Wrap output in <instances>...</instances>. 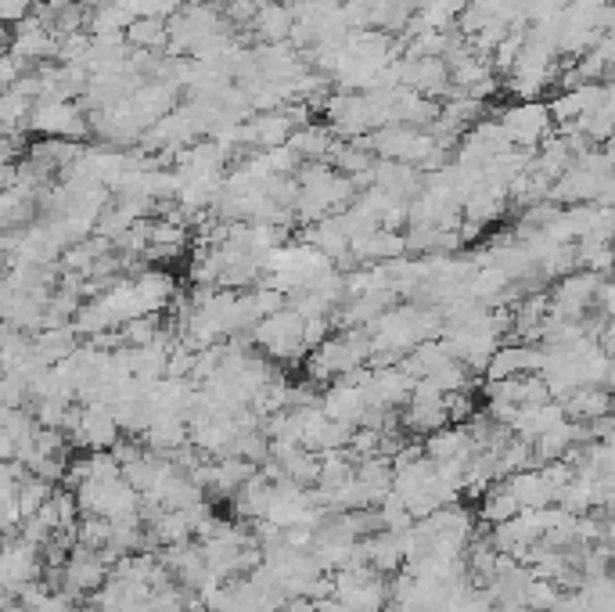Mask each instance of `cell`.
<instances>
[{
    "instance_id": "obj_24",
    "label": "cell",
    "mask_w": 615,
    "mask_h": 612,
    "mask_svg": "<svg viewBox=\"0 0 615 612\" xmlns=\"http://www.w3.org/2000/svg\"><path fill=\"white\" fill-rule=\"evenodd\" d=\"M515 515H522V501L508 490V483L500 479V486H490V494L482 497L479 519L490 522V526H500V522H511Z\"/></svg>"
},
{
    "instance_id": "obj_8",
    "label": "cell",
    "mask_w": 615,
    "mask_h": 612,
    "mask_svg": "<svg viewBox=\"0 0 615 612\" xmlns=\"http://www.w3.org/2000/svg\"><path fill=\"white\" fill-rule=\"evenodd\" d=\"M108 576H112V566H108V558L94 548H83L76 544V551L69 555L65 562V591L83 598V594H98L101 587L108 584Z\"/></svg>"
},
{
    "instance_id": "obj_13",
    "label": "cell",
    "mask_w": 615,
    "mask_h": 612,
    "mask_svg": "<svg viewBox=\"0 0 615 612\" xmlns=\"http://www.w3.org/2000/svg\"><path fill=\"white\" fill-rule=\"evenodd\" d=\"M321 411L328 414L331 422H346V425H360L367 411V396L360 386L346 382V378H335L321 396Z\"/></svg>"
},
{
    "instance_id": "obj_16",
    "label": "cell",
    "mask_w": 615,
    "mask_h": 612,
    "mask_svg": "<svg viewBox=\"0 0 615 612\" xmlns=\"http://www.w3.org/2000/svg\"><path fill=\"white\" fill-rule=\"evenodd\" d=\"M292 29H295V11L288 4H281V0H263L249 33L256 40H263V44H292Z\"/></svg>"
},
{
    "instance_id": "obj_20",
    "label": "cell",
    "mask_w": 615,
    "mask_h": 612,
    "mask_svg": "<svg viewBox=\"0 0 615 612\" xmlns=\"http://www.w3.org/2000/svg\"><path fill=\"white\" fill-rule=\"evenodd\" d=\"M504 483H508L511 494L522 501V508H551V504H558V494H554V486L547 483L540 468L515 472V476H508Z\"/></svg>"
},
{
    "instance_id": "obj_30",
    "label": "cell",
    "mask_w": 615,
    "mask_h": 612,
    "mask_svg": "<svg viewBox=\"0 0 615 612\" xmlns=\"http://www.w3.org/2000/svg\"><path fill=\"white\" fill-rule=\"evenodd\" d=\"M378 512H382V522H385V530H396V533H403V530H410L414 526V515H410V508H407V501H403L400 494H389L385 497L382 504H378Z\"/></svg>"
},
{
    "instance_id": "obj_17",
    "label": "cell",
    "mask_w": 615,
    "mask_h": 612,
    "mask_svg": "<svg viewBox=\"0 0 615 612\" xmlns=\"http://www.w3.org/2000/svg\"><path fill=\"white\" fill-rule=\"evenodd\" d=\"M569 414H565L562 400H547V404H526L518 407V418L511 422V432L522 436V440H540L544 432H551L554 425H562Z\"/></svg>"
},
{
    "instance_id": "obj_38",
    "label": "cell",
    "mask_w": 615,
    "mask_h": 612,
    "mask_svg": "<svg viewBox=\"0 0 615 612\" xmlns=\"http://www.w3.org/2000/svg\"><path fill=\"white\" fill-rule=\"evenodd\" d=\"M608 389L615 393V357H612V371H608Z\"/></svg>"
},
{
    "instance_id": "obj_7",
    "label": "cell",
    "mask_w": 615,
    "mask_h": 612,
    "mask_svg": "<svg viewBox=\"0 0 615 612\" xmlns=\"http://www.w3.org/2000/svg\"><path fill=\"white\" fill-rule=\"evenodd\" d=\"M414 386H418V378L410 375V371H403L400 364H393V368H371V378H367L360 389H364V396H367V407L400 411V407L410 404Z\"/></svg>"
},
{
    "instance_id": "obj_33",
    "label": "cell",
    "mask_w": 615,
    "mask_h": 612,
    "mask_svg": "<svg viewBox=\"0 0 615 612\" xmlns=\"http://www.w3.org/2000/svg\"><path fill=\"white\" fill-rule=\"evenodd\" d=\"M598 303H601V310H605V317L615 321V274H608V281H601Z\"/></svg>"
},
{
    "instance_id": "obj_23",
    "label": "cell",
    "mask_w": 615,
    "mask_h": 612,
    "mask_svg": "<svg viewBox=\"0 0 615 612\" xmlns=\"http://www.w3.org/2000/svg\"><path fill=\"white\" fill-rule=\"evenodd\" d=\"M126 44L134 51H170V18H137L134 26L126 29Z\"/></svg>"
},
{
    "instance_id": "obj_29",
    "label": "cell",
    "mask_w": 615,
    "mask_h": 612,
    "mask_svg": "<svg viewBox=\"0 0 615 612\" xmlns=\"http://www.w3.org/2000/svg\"><path fill=\"white\" fill-rule=\"evenodd\" d=\"M76 533H80L83 548L105 551L108 544H112V533H116V526H112V519H105V515H83L80 526H76Z\"/></svg>"
},
{
    "instance_id": "obj_10",
    "label": "cell",
    "mask_w": 615,
    "mask_h": 612,
    "mask_svg": "<svg viewBox=\"0 0 615 612\" xmlns=\"http://www.w3.org/2000/svg\"><path fill=\"white\" fill-rule=\"evenodd\" d=\"M547 353L540 346H529V342H504L497 353H493L490 368H486V382H504V378H518V375H540L544 371Z\"/></svg>"
},
{
    "instance_id": "obj_28",
    "label": "cell",
    "mask_w": 615,
    "mask_h": 612,
    "mask_svg": "<svg viewBox=\"0 0 615 612\" xmlns=\"http://www.w3.org/2000/svg\"><path fill=\"white\" fill-rule=\"evenodd\" d=\"M123 335H126V346H152V342H159L166 335V328H162L159 314H141L123 324Z\"/></svg>"
},
{
    "instance_id": "obj_35",
    "label": "cell",
    "mask_w": 615,
    "mask_h": 612,
    "mask_svg": "<svg viewBox=\"0 0 615 612\" xmlns=\"http://www.w3.org/2000/svg\"><path fill=\"white\" fill-rule=\"evenodd\" d=\"M281 612H321V609H317L313 598H288V602L281 605Z\"/></svg>"
},
{
    "instance_id": "obj_36",
    "label": "cell",
    "mask_w": 615,
    "mask_h": 612,
    "mask_svg": "<svg viewBox=\"0 0 615 612\" xmlns=\"http://www.w3.org/2000/svg\"><path fill=\"white\" fill-rule=\"evenodd\" d=\"M598 342H601V350L608 353V357H615V321H608L605 328L598 332Z\"/></svg>"
},
{
    "instance_id": "obj_1",
    "label": "cell",
    "mask_w": 615,
    "mask_h": 612,
    "mask_svg": "<svg viewBox=\"0 0 615 612\" xmlns=\"http://www.w3.org/2000/svg\"><path fill=\"white\" fill-rule=\"evenodd\" d=\"M252 342L259 350L267 353L270 360H303L310 357V342H306V317L292 306L277 310V314L263 317V321L252 328Z\"/></svg>"
},
{
    "instance_id": "obj_18",
    "label": "cell",
    "mask_w": 615,
    "mask_h": 612,
    "mask_svg": "<svg viewBox=\"0 0 615 612\" xmlns=\"http://www.w3.org/2000/svg\"><path fill=\"white\" fill-rule=\"evenodd\" d=\"M270 501H274V483L259 468L256 476L238 490V497H234V515L241 522H263L270 512Z\"/></svg>"
},
{
    "instance_id": "obj_12",
    "label": "cell",
    "mask_w": 615,
    "mask_h": 612,
    "mask_svg": "<svg viewBox=\"0 0 615 612\" xmlns=\"http://www.w3.org/2000/svg\"><path fill=\"white\" fill-rule=\"evenodd\" d=\"M360 551H364V562L375 573L389 576V573H400L407 566V537L396 530H382L375 537H364L360 540Z\"/></svg>"
},
{
    "instance_id": "obj_6",
    "label": "cell",
    "mask_w": 615,
    "mask_h": 612,
    "mask_svg": "<svg viewBox=\"0 0 615 612\" xmlns=\"http://www.w3.org/2000/svg\"><path fill=\"white\" fill-rule=\"evenodd\" d=\"M396 72H400V83L410 90H418L421 98H446V94H454V72L443 58H403L396 62Z\"/></svg>"
},
{
    "instance_id": "obj_31",
    "label": "cell",
    "mask_w": 615,
    "mask_h": 612,
    "mask_svg": "<svg viewBox=\"0 0 615 612\" xmlns=\"http://www.w3.org/2000/svg\"><path fill=\"white\" fill-rule=\"evenodd\" d=\"M583 594L590 598L594 612H615V576H594V580H583L580 587Z\"/></svg>"
},
{
    "instance_id": "obj_26",
    "label": "cell",
    "mask_w": 615,
    "mask_h": 612,
    "mask_svg": "<svg viewBox=\"0 0 615 612\" xmlns=\"http://www.w3.org/2000/svg\"><path fill=\"white\" fill-rule=\"evenodd\" d=\"M357 465L360 461L349 454V447L342 450H324L321 454V490H335V486L349 483V479L357 476Z\"/></svg>"
},
{
    "instance_id": "obj_11",
    "label": "cell",
    "mask_w": 615,
    "mask_h": 612,
    "mask_svg": "<svg viewBox=\"0 0 615 612\" xmlns=\"http://www.w3.org/2000/svg\"><path fill=\"white\" fill-rule=\"evenodd\" d=\"M141 443L159 458H173L180 447L191 443V422L184 414H155L148 429L141 432Z\"/></svg>"
},
{
    "instance_id": "obj_14",
    "label": "cell",
    "mask_w": 615,
    "mask_h": 612,
    "mask_svg": "<svg viewBox=\"0 0 615 612\" xmlns=\"http://www.w3.org/2000/svg\"><path fill=\"white\" fill-rule=\"evenodd\" d=\"M425 450L432 461H468L472 465V458L479 454V443H475V436L468 432V425H446V429L432 432L425 440Z\"/></svg>"
},
{
    "instance_id": "obj_19",
    "label": "cell",
    "mask_w": 615,
    "mask_h": 612,
    "mask_svg": "<svg viewBox=\"0 0 615 612\" xmlns=\"http://www.w3.org/2000/svg\"><path fill=\"white\" fill-rule=\"evenodd\" d=\"M565 414H569L572 422H594L601 414H608L615 407V396L608 386H580L572 389L569 396L562 400Z\"/></svg>"
},
{
    "instance_id": "obj_34",
    "label": "cell",
    "mask_w": 615,
    "mask_h": 612,
    "mask_svg": "<svg viewBox=\"0 0 615 612\" xmlns=\"http://www.w3.org/2000/svg\"><path fill=\"white\" fill-rule=\"evenodd\" d=\"M594 54H598V58L608 65V69H615V29H608V33L601 36L598 47H594Z\"/></svg>"
},
{
    "instance_id": "obj_9",
    "label": "cell",
    "mask_w": 615,
    "mask_h": 612,
    "mask_svg": "<svg viewBox=\"0 0 615 612\" xmlns=\"http://www.w3.org/2000/svg\"><path fill=\"white\" fill-rule=\"evenodd\" d=\"M44 548L40 544H29L15 533L8 537V548H4V566H0V580L8 591L29 584V580H44Z\"/></svg>"
},
{
    "instance_id": "obj_2",
    "label": "cell",
    "mask_w": 615,
    "mask_h": 612,
    "mask_svg": "<svg viewBox=\"0 0 615 612\" xmlns=\"http://www.w3.org/2000/svg\"><path fill=\"white\" fill-rule=\"evenodd\" d=\"M500 126H504V134L515 148H540L544 141L554 137V116H551V105L544 101H515L500 112Z\"/></svg>"
},
{
    "instance_id": "obj_32",
    "label": "cell",
    "mask_w": 615,
    "mask_h": 612,
    "mask_svg": "<svg viewBox=\"0 0 615 612\" xmlns=\"http://www.w3.org/2000/svg\"><path fill=\"white\" fill-rule=\"evenodd\" d=\"M562 587L554 584V580H533V587H529V609L536 612H551L562 605Z\"/></svg>"
},
{
    "instance_id": "obj_25",
    "label": "cell",
    "mask_w": 615,
    "mask_h": 612,
    "mask_svg": "<svg viewBox=\"0 0 615 612\" xmlns=\"http://www.w3.org/2000/svg\"><path fill=\"white\" fill-rule=\"evenodd\" d=\"M148 530H152V537L159 540L162 548H170V544H188V540L195 537L188 515L173 512V508H162V512L155 515L152 522H148Z\"/></svg>"
},
{
    "instance_id": "obj_5",
    "label": "cell",
    "mask_w": 615,
    "mask_h": 612,
    "mask_svg": "<svg viewBox=\"0 0 615 612\" xmlns=\"http://www.w3.org/2000/svg\"><path fill=\"white\" fill-rule=\"evenodd\" d=\"M400 422L407 432L414 436H432V432L446 429L450 425V407H446V393L436 389L428 378H421L418 386H414V396H410V404L403 407Z\"/></svg>"
},
{
    "instance_id": "obj_3",
    "label": "cell",
    "mask_w": 615,
    "mask_h": 612,
    "mask_svg": "<svg viewBox=\"0 0 615 612\" xmlns=\"http://www.w3.org/2000/svg\"><path fill=\"white\" fill-rule=\"evenodd\" d=\"M40 137H69V141H83L90 134V116L87 108L76 101H36L33 116L26 123V134Z\"/></svg>"
},
{
    "instance_id": "obj_37",
    "label": "cell",
    "mask_w": 615,
    "mask_h": 612,
    "mask_svg": "<svg viewBox=\"0 0 615 612\" xmlns=\"http://www.w3.org/2000/svg\"><path fill=\"white\" fill-rule=\"evenodd\" d=\"M601 540H605V544H612V548H615V519H608V522H605V537H601Z\"/></svg>"
},
{
    "instance_id": "obj_22",
    "label": "cell",
    "mask_w": 615,
    "mask_h": 612,
    "mask_svg": "<svg viewBox=\"0 0 615 612\" xmlns=\"http://www.w3.org/2000/svg\"><path fill=\"white\" fill-rule=\"evenodd\" d=\"M295 148V152L303 155L306 162H328L331 152H335V130H331L328 123H310V126H299L292 134V141H288Z\"/></svg>"
},
{
    "instance_id": "obj_4",
    "label": "cell",
    "mask_w": 615,
    "mask_h": 612,
    "mask_svg": "<svg viewBox=\"0 0 615 612\" xmlns=\"http://www.w3.org/2000/svg\"><path fill=\"white\" fill-rule=\"evenodd\" d=\"M601 292V274L594 270H572L565 278H558V285L551 288V314L565 317V321H587V310L594 306Z\"/></svg>"
},
{
    "instance_id": "obj_27",
    "label": "cell",
    "mask_w": 615,
    "mask_h": 612,
    "mask_svg": "<svg viewBox=\"0 0 615 612\" xmlns=\"http://www.w3.org/2000/svg\"><path fill=\"white\" fill-rule=\"evenodd\" d=\"M482 112H486V101L468 98V94H457V90H454V98L443 101V116H439V119L468 134L475 123H482Z\"/></svg>"
},
{
    "instance_id": "obj_15",
    "label": "cell",
    "mask_w": 615,
    "mask_h": 612,
    "mask_svg": "<svg viewBox=\"0 0 615 612\" xmlns=\"http://www.w3.org/2000/svg\"><path fill=\"white\" fill-rule=\"evenodd\" d=\"M407 252V234L389 231V227H378L375 234L353 238V260L357 263H393L403 260Z\"/></svg>"
},
{
    "instance_id": "obj_21",
    "label": "cell",
    "mask_w": 615,
    "mask_h": 612,
    "mask_svg": "<svg viewBox=\"0 0 615 612\" xmlns=\"http://www.w3.org/2000/svg\"><path fill=\"white\" fill-rule=\"evenodd\" d=\"M76 328L72 324H65V328H44V332H33V350L40 353V360L44 364H62V360H69L72 353L80 350V342H76Z\"/></svg>"
}]
</instances>
